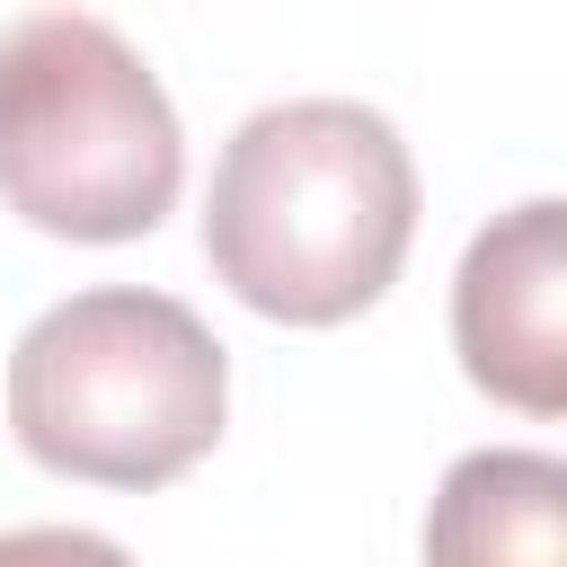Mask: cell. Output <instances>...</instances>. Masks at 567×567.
I'll return each instance as SVG.
<instances>
[{"label":"cell","mask_w":567,"mask_h":567,"mask_svg":"<svg viewBox=\"0 0 567 567\" xmlns=\"http://www.w3.org/2000/svg\"><path fill=\"white\" fill-rule=\"evenodd\" d=\"M416 239V159L381 106L354 97H284L257 106L204 195V257L213 275L284 319L337 328L372 310Z\"/></svg>","instance_id":"1"},{"label":"cell","mask_w":567,"mask_h":567,"mask_svg":"<svg viewBox=\"0 0 567 567\" xmlns=\"http://www.w3.org/2000/svg\"><path fill=\"white\" fill-rule=\"evenodd\" d=\"M221 337L142 284L53 301L9 354V425L27 461L89 487H168L221 443Z\"/></svg>","instance_id":"2"},{"label":"cell","mask_w":567,"mask_h":567,"mask_svg":"<svg viewBox=\"0 0 567 567\" xmlns=\"http://www.w3.org/2000/svg\"><path fill=\"white\" fill-rule=\"evenodd\" d=\"M186 186L159 71L89 9L0 27V204L53 239H142Z\"/></svg>","instance_id":"3"},{"label":"cell","mask_w":567,"mask_h":567,"mask_svg":"<svg viewBox=\"0 0 567 567\" xmlns=\"http://www.w3.org/2000/svg\"><path fill=\"white\" fill-rule=\"evenodd\" d=\"M452 346L487 399L523 416L567 408V204L558 195H532L470 239L452 284Z\"/></svg>","instance_id":"4"},{"label":"cell","mask_w":567,"mask_h":567,"mask_svg":"<svg viewBox=\"0 0 567 567\" xmlns=\"http://www.w3.org/2000/svg\"><path fill=\"white\" fill-rule=\"evenodd\" d=\"M425 567H567V461L461 452L425 505Z\"/></svg>","instance_id":"5"},{"label":"cell","mask_w":567,"mask_h":567,"mask_svg":"<svg viewBox=\"0 0 567 567\" xmlns=\"http://www.w3.org/2000/svg\"><path fill=\"white\" fill-rule=\"evenodd\" d=\"M0 567H133L106 532H71V523H35V532H0Z\"/></svg>","instance_id":"6"}]
</instances>
